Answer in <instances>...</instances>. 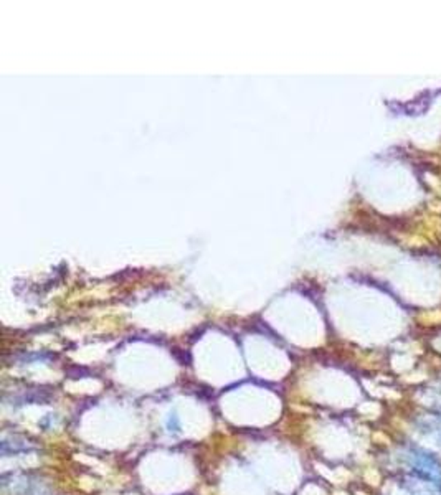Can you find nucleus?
I'll return each mask as SVG.
<instances>
[{
  "instance_id": "1",
  "label": "nucleus",
  "mask_w": 441,
  "mask_h": 495,
  "mask_svg": "<svg viewBox=\"0 0 441 495\" xmlns=\"http://www.w3.org/2000/svg\"><path fill=\"white\" fill-rule=\"evenodd\" d=\"M407 461L416 476L441 489V462L433 454L420 448H410L407 451Z\"/></svg>"
}]
</instances>
